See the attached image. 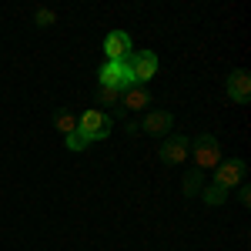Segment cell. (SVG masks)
I'll return each instance as SVG.
<instances>
[{
  "instance_id": "cell-8",
  "label": "cell",
  "mask_w": 251,
  "mask_h": 251,
  "mask_svg": "<svg viewBox=\"0 0 251 251\" xmlns=\"http://www.w3.org/2000/svg\"><path fill=\"white\" fill-rule=\"evenodd\" d=\"M151 107V91L144 84H131L127 91H121V111H144Z\"/></svg>"
},
{
  "instance_id": "cell-1",
  "label": "cell",
  "mask_w": 251,
  "mask_h": 251,
  "mask_svg": "<svg viewBox=\"0 0 251 251\" xmlns=\"http://www.w3.org/2000/svg\"><path fill=\"white\" fill-rule=\"evenodd\" d=\"M191 154H194V171H211L221 164V148H218V141L211 134H198L191 141Z\"/></svg>"
},
{
  "instance_id": "cell-13",
  "label": "cell",
  "mask_w": 251,
  "mask_h": 251,
  "mask_svg": "<svg viewBox=\"0 0 251 251\" xmlns=\"http://www.w3.org/2000/svg\"><path fill=\"white\" fill-rule=\"evenodd\" d=\"M97 100H100V104H121V91H114V87H104V84H97Z\"/></svg>"
},
{
  "instance_id": "cell-3",
  "label": "cell",
  "mask_w": 251,
  "mask_h": 251,
  "mask_svg": "<svg viewBox=\"0 0 251 251\" xmlns=\"http://www.w3.org/2000/svg\"><path fill=\"white\" fill-rule=\"evenodd\" d=\"M124 64H127V71H131L134 84H144V87H148V80L157 74V54H154V50H141V54H131V57L124 60Z\"/></svg>"
},
{
  "instance_id": "cell-4",
  "label": "cell",
  "mask_w": 251,
  "mask_h": 251,
  "mask_svg": "<svg viewBox=\"0 0 251 251\" xmlns=\"http://www.w3.org/2000/svg\"><path fill=\"white\" fill-rule=\"evenodd\" d=\"M214 171H218V174H214V184H218V188H225V191H231V188H238V184L245 181V161H241V157L221 161Z\"/></svg>"
},
{
  "instance_id": "cell-10",
  "label": "cell",
  "mask_w": 251,
  "mask_h": 251,
  "mask_svg": "<svg viewBox=\"0 0 251 251\" xmlns=\"http://www.w3.org/2000/svg\"><path fill=\"white\" fill-rule=\"evenodd\" d=\"M171 124H174V117L168 111H151V114L141 121V127L148 134H171Z\"/></svg>"
},
{
  "instance_id": "cell-5",
  "label": "cell",
  "mask_w": 251,
  "mask_h": 251,
  "mask_svg": "<svg viewBox=\"0 0 251 251\" xmlns=\"http://www.w3.org/2000/svg\"><path fill=\"white\" fill-rule=\"evenodd\" d=\"M104 54H107L111 64H124V60L134 54V50H131V37H127L124 30H111L107 40H104Z\"/></svg>"
},
{
  "instance_id": "cell-17",
  "label": "cell",
  "mask_w": 251,
  "mask_h": 251,
  "mask_svg": "<svg viewBox=\"0 0 251 251\" xmlns=\"http://www.w3.org/2000/svg\"><path fill=\"white\" fill-rule=\"evenodd\" d=\"M241 204H245V208L251 204V191H248V188H241Z\"/></svg>"
},
{
  "instance_id": "cell-11",
  "label": "cell",
  "mask_w": 251,
  "mask_h": 251,
  "mask_svg": "<svg viewBox=\"0 0 251 251\" xmlns=\"http://www.w3.org/2000/svg\"><path fill=\"white\" fill-rule=\"evenodd\" d=\"M54 127H57L64 137L74 134V131H77V117L71 114V111H57V114H54Z\"/></svg>"
},
{
  "instance_id": "cell-2",
  "label": "cell",
  "mask_w": 251,
  "mask_h": 251,
  "mask_svg": "<svg viewBox=\"0 0 251 251\" xmlns=\"http://www.w3.org/2000/svg\"><path fill=\"white\" fill-rule=\"evenodd\" d=\"M77 134L91 144V141H104L111 134V117L100 114V111H84L77 121Z\"/></svg>"
},
{
  "instance_id": "cell-16",
  "label": "cell",
  "mask_w": 251,
  "mask_h": 251,
  "mask_svg": "<svg viewBox=\"0 0 251 251\" xmlns=\"http://www.w3.org/2000/svg\"><path fill=\"white\" fill-rule=\"evenodd\" d=\"M34 20H37L40 27H47V24H54V14H50V10H37V14H34Z\"/></svg>"
},
{
  "instance_id": "cell-15",
  "label": "cell",
  "mask_w": 251,
  "mask_h": 251,
  "mask_svg": "<svg viewBox=\"0 0 251 251\" xmlns=\"http://www.w3.org/2000/svg\"><path fill=\"white\" fill-rule=\"evenodd\" d=\"M64 144H67V151H84V148H87V141H84V137H80L77 131H74V134H67V137H64Z\"/></svg>"
},
{
  "instance_id": "cell-9",
  "label": "cell",
  "mask_w": 251,
  "mask_h": 251,
  "mask_svg": "<svg viewBox=\"0 0 251 251\" xmlns=\"http://www.w3.org/2000/svg\"><path fill=\"white\" fill-rule=\"evenodd\" d=\"M228 97L234 104H248L251 100V74L248 71H231L228 77Z\"/></svg>"
},
{
  "instance_id": "cell-12",
  "label": "cell",
  "mask_w": 251,
  "mask_h": 251,
  "mask_svg": "<svg viewBox=\"0 0 251 251\" xmlns=\"http://www.w3.org/2000/svg\"><path fill=\"white\" fill-rule=\"evenodd\" d=\"M201 188H204V174L201 171L184 174V194H201Z\"/></svg>"
},
{
  "instance_id": "cell-7",
  "label": "cell",
  "mask_w": 251,
  "mask_h": 251,
  "mask_svg": "<svg viewBox=\"0 0 251 251\" xmlns=\"http://www.w3.org/2000/svg\"><path fill=\"white\" fill-rule=\"evenodd\" d=\"M188 151H191V141H188V137L168 134L164 144H161V161H164V164H181V161H188Z\"/></svg>"
},
{
  "instance_id": "cell-6",
  "label": "cell",
  "mask_w": 251,
  "mask_h": 251,
  "mask_svg": "<svg viewBox=\"0 0 251 251\" xmlns=\"http://www.w3.org/2000/svg\"><path fill=\"white\" fill-rule=\"evenodd\" d=\"M100 84L104 87H114V91H127L131 84H134V77H131V71H127V64H104L100 67Z\"/></svg>"
},
{
  "instance_id": "cell-14",
  "label": "cell",
  "mask_w": 251,
  "mask_h": 251,
  "mask_svg": "<svg viewBox=\"0 0 251 251\" xmlns=\"http://www.w3.org/2000/svg\"><path fill=\"white\" fill-rule=\"evenodd\" d=\"M225 198H228V191H225V188H218V184H211V188L204 191V201H208V204H221Z\"/></svg>"
}]
</instances>
